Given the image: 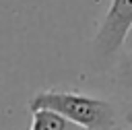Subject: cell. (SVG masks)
Returning a JSON list of instances; mask_svg holds the SVG:
<instances>
[{
    "label": "cell",
    "mask_w": 132,
    "mask_h": 130,
    "mask_svg": "<svg viewBox=\"0 0 132 130\" xmlns=\"http://www.w3.org/2000/svg\"><path fill=\"white\" fill-rule=\"evenodd\" d=\"M132 29V0H111L105 19L101 21L93 47L99 56L109 58L118 54Z\"/></svg>",
    "instance_id": "obj_2"
},
{
    "label": "cell",
    "mask_w": 132,
    "mask_h": 130,
    "mask_svg": "<svg viewBox=\"0 0 132 130\" xmlns=\"http://www.w3.org/2000/svg\"><path fill=\"white\" fill-rule=\"evenodd\" d=\"M126 122H128V124L132 126V107H130V109L126 111Z\"/></svg>",
    "instance_id": "obj_5"
},
{
    "label": "cell",
    "mask_w": 132,
    "mask_h": 130,
    "mask_svg": "<svg viewBox=\"0 0 132 130\" xmlns=\"http://www.w3.org/2000/svg\"><path fill=\"white\" fill-rule=\"evenodd\" d=\"M116 83L122 91L132 95V54H122L116 66Z\"/></svg>",
    "instance_id": "obj_4"
},
{
    "label": "cell",
    "mask_w": 132,
    "mask_h": 130,
    "mask_svg": "<svg viewBox=\"0 0 132 130\" xmlns=\"http://www.w3.org/2000/svg\"><path fill=\"white\" fill-rule=\"evenodd\" d=\"M29 130H82L76 124L68 122L66 118L47 111V109H37L31 111V128Z\"/></svg>",
    "instance_id": "obj_3"
},
{
    "label": "cell",
    "mask_w": 132,
    "mask_h": 130,
    "mask_svg": "<svg viewBox=\"0 0 132 130\" xmlns=\"http://www.w3.org/2000/svg\"><path fill=\"white\" fill-rule=\"evenodd\" d=\"M47 109L82 130H109L116 124V109L109 101L76 91H41L29 101V111Z\"/></svg>",
    "instance_id": "obj_1"
}]
</instances>
